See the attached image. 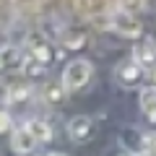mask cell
Returning a JSON list of instances; mask_svg holds the SVG:
<instances>
[{"label": "cell", "instance_id": "9", "mask_svg": "<svg viewBox=\"0 0 156 156\" xmlns=\"http://www.w3.org/2000/svg\"><path fill=\"white\" fill-rule=\"evenodd\" d=\"M140 109H143V115L148 117V120L156 122V89L154 86L140 91Z\"/></svg>", "mask_w": 156, "mask_h": 156}, {"label": "cell", "instance_id": "18", "mask_svg": "<svg viewBox=\"0 0 156 156\" xmlns=\"http://www.w3.org/2000/svg\"><path fill=\"white\" fill-rule=\"evenodd\" d=\"M120 156H135V154H120Z\"/></svg>", "mask_w": 156, "mask_h": 156}, {"label": "cell", "instance_id": "5", "mask_svg": "<svg viewBox=\"0 0 156 156\" xmlns=\"http://www.w3.org/2000/svg\"><path fill=\"white\" fill-rule=\"evenodd\" d=\"M37 138H34L31 133H29L26 128H18V130H13V135H11V148L16 151V154H21V156H26V154H31L34 148H37Z\"/></svg>", "mask_w": 156, "mask_h": 156}, {"label": "cell", "instance_id": "1", "mask_svg": "<svg viewBox=\"0 0 156 156\" xmlns=\"http://www.w3.org/2000/svg\"><path fill=\"white\" fill-rule=\"evenodd\" d=\"M91 73H94V65L83 57H78V60H70L62 70V89L65 91H78L83 89L86 83L91 81Z\"/></svg>", "mask_w": 156, "mask_h": 156}, {"label": "cell", "instance_id": "19", "mask_svg": "<svg viewBox=\"0 0 156 156\" xmlns=\"http://www.w3.org/2000/svg\"><path fill=\"white\" fill-rule=\"evenodd\" d=\"M154 81H156V68H154Z\"/></svg>", "mask_w": 156, "mask_h": 156}, {"label": "cell", "instance_id": "13", "mask_svg": "<svg viewBox=\"0 0 156 156\" xmlns=\"http://www.w3.org/2000/svg\"><path fill=\"white\" fill-rule=\"evenodd\" d=\"M62 91H65V89H62V86H47V91H44V96H47V99H50V101H60V96H62Z\"/></svg>", "mask_w": 156, "mask_h": 156}, {"label": "cell", "instance_id": "15", "mask_svg": "<svg viewBox=\"0 0 156 156\" xmlns=\"http://www.w3.org/2000/svg\"><path fill=\"white\" fill-rule=\"evenodd\" d=\"M143 151H148V154L156 156V133H154V135H146V138H143Z\"/></svg>", "mask_w": 156, "mask_h": 156}, {"label": "cell", "instance_id": "2", "mask_svg": "<svg viewBox=\"0 0 156 156\" xmlns=\"http://www.w3.org/2000/svg\"><path fill=\"white\" fill-rule=\"evenodd\" d=\"M112 29H115L117 34L128 37V39H138L140 34H143V26H140L130 13H125V11H117L115 16H112Z\"/></svg>", "mask_w": 156, "mask_h": 156}, {"label": "cell", "instance_id": "6", "mask_svg": "<svg viewBox=\"0 0 156 156\" xmlns=\"http://www.w3.org/2000/svg\"><path fill=\"white\" fill-rule=\"evenodd\" d=\"M21 65H23V55L18 47H13V44L0 47V73H8V70L21 68Z\"/></svg>", "mask_w": 156, "mask_h": 156}, {"label": "cell", "instance_id": "12", "mask_svg": "<svg viewBox=\"0 0 156 156\" xmlns=\"http://www.w3.org/2000/svg\"><path fill=\"white\" fill-rule=\"evenodd\" d=\"M62 42H65V47H70V50H78V44H83V34H65Z\"/></svg>", "mask_w": 156, "mask_h": 156}, {"label": "cell", "instance_id": "11", "mask_svg": "<svg viewBox=\"0 0 156 156\" xmlns=\"http://www.w3.org/2000/svg\"><path fill=\"white\" fill-rule=\"evenodd\" d=\"M29 96H31L29 86H11L8 89V104H23Z\"/></svg>", "mask_w": 156, "mask_h": 156}, {"label": "cell", "instance_id": "16", "mask_svg": "<svg viewBox=\"0 0 156 156\" xmlns=\"http://www.w3.org/2000/svg\"><path fill=\"white\" fill-rule=\"evenodd\" d=\"M135 156H154V154H148V151H140V154H135Z\"/></svg>", "mask_w": 156, "mask_h": 156}, {"label": "cell", "instance_id": "3", "mask_svg": "<svg viewBox=\"0 0 156 156\" xmlns=\"http://www.w3.org/2000/svg\"><path fill=\"white\" fill-rule=\"evenodd\" d=\"M140 76H143V65L138 60H133V57L130 60H122L115 70V78H117L120 86H135L140 81Z\"/></svg>", "mask_w": 156, "mask_h": 156}, {"label": "cell", "instance_id": "17", "mask_svg": "<svg viewBox=\"0 0 156 156\" xmlns=\"http://www.w3.org/2000/svg\"><path fill=\"white\" fill-rule=\"evenodd\" d=\"M47 156H65V154H47Z\"/></svg>", "mask_w": 156, "mask_h": 156}, {"label": "cell", "instance_id": "4", "mask_svg": "<svg viewBox=\"0 0 156 156\" xmlns=\"http://www.w3.org/2000/svg\"><path fill=\"white\" fill-rule=\"evenodd\" d=\"M68 135H70V140H76V143L91 140V135H94V122H91V117L76 115L70 122H68Z\"/></svg>", "mask_w": 156, "mask_h": 156}, {"label": "cell", "instance_id": "14", "mask_svg": "<svg viewBox=\"0 0 156 156\" xmlns=\"http://www.w3.org/2000/svg\"><path fill=\"white\" fill-rule=\"evenodd\" d=\"M11 115H8L5 109H0V133H8V130H11Z\"/></svg>", "mask_w": 156, "mask_h": 156}, {"label": "cell", "instance_id": "10", "mask_svg": "<svg viewBox=\"0 0 156 156\" xmlns=\"http://www.w3.org/2000/svg\"><path fill=\"white\" fill-rule=\"evenodd\" d=\"M133 60H138L140 65H151V62H156V44H154V42H143V44H138L135 52H133Z\"/></svg>", "mask_w": 156, "mask_h": 156}, {"label": "cell", "instance_id": "8", "mask_svg": "<svg viewBox=\"0 0 156 156\" xmlns=\"http://www.w3.org/2000/svg\"><path fill=\"white\" fill-rule=\"evenodd\" d=\"M44 68H47V62H42L37 55H31V52H29V55L23 57L21 70H23V76H26V78H39L42 73H44Z\"/></svg>", "mask_w": 156, "mask_h": 156}, {"label": "cell", "instance_id": "7", "mask_svg": "<svg viewBox=\"0 0 156 156\" xmlns=\"http://www.w3.org/2000/svg\"><path fill=\"white\" fill-rule=\"evenodd\" d=\"M23 128L37 138V143H47V140L52 138V130H50V125H47L44 120H37V117H34V120H29Z\"/></svg>", "mask_w": 156, "mask_h": 156}]
</instances>
